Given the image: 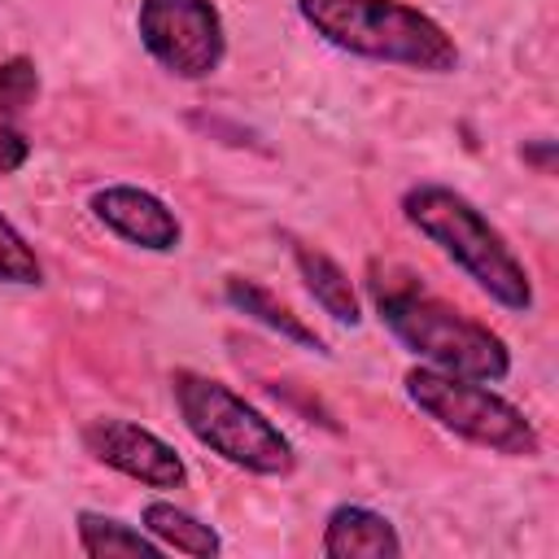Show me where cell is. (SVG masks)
Instances as JSON below:
<instances>
[{
	"label": "cell",
	"instance_id": "13",
	"mask_svg": "<svg viewBox=\"0 0 559 559\" xmlns=\"http://www.w3.org/2000/svg\"><path fill=\"white\" fill-rule=\"evenodd\" d=\"M140 524H144V533H153L162 542V550H179V555H192V559L223 555V537L210 524H201L192 511H183V507H175L166 498H153L144 507Z\"/></svg>",
	"mask_w": 559,
	"mask_h": 559
},
{
	"label": "cell",
	"instance_id": "7",
	"mask_svg": "<svg viewBox=\"0 0 559 559\" xmlns=\"http://www.w3.org/2000/svg\"><path fill=\"white\" fill-rule=\"evenodd\" d=\"M83 445L96 463L148 485V489H179L188 480L183 459L175 454L170 441H162L157 432L122 419V415H100L83 428Z\"/></svg>",
	"mask_w": 559,
	"mask_h": 559
},
{
	"label": "cell",
	"instance_id": "4",
	"mask_svg": "<svg viewBox=\"0 0 559 559\" xmlns=\"http://www.w3.org/2000/svg\"><path fill=\"white\" fill-rule=\"evenodd\" d=\"M170 393H175L183 428L223 463L253 472V476H288L293 472V463H297L293 441L280 432V424H271L231 384L183 367L170 376Z\"/></svg>",
	"mask_w": 559,
	"mask_h": 559
},
{
	"label": "cell",
	"instance_id": "12",
	"mask_svg": "<svg viewBox=\"0 0 559 559\" xmlns=\"http://www.w3.org/2000/svg\"><path fill=\"white\" fill-rule=\"evenodd\" d=\"M293 262H297V271H301V280H306L310 297H314L336 323H349V328H354V323L362 319V306H358V293H354L349 275H345L323 249L293 240Z\"/></svg>",
	"mask_w": 559,
	"mask_h": 559
},
{
	"label": "cell",
	"instance_id": "15",
	"mask_svg": "<svg viewBox=\"0 0 559 559\" xmlns=\"http://www.w3.org/2000/svg\"><path fill=\"white\" fill-rule=\"evenodd\" d=\"M0 284H17V288L44 284V266H39L35 249L26 245V236L4 214H0Z\"/></svg>",
	"mask_w": 559,
	"mask_h": 559
},
{
	"label": "cell",
	"instance_id": "2",
	"mask_svg": "<svg viewBox=\"0 0 559 559\" xmlns=\"http://www.w3.org/2000/svg\"><path fill=\"white\" fill-rule=\"evenodd\" d=\"M297 13L323 44L349 57L424 74H450L459 66L450 31L402 0H297Z\"/></svg>",
	"mask_w": 559,
	"mask_h": 559
},
{
	"label": "cell",
	"instance_id": "10",
	"mask_svg": "<svg viewBox=\"0 0 559 559\" xmlns=\"http://www.w3.org/2000/svg\"><path fill=\"white\" fill-rule=\"evenodd\" d=\"M323 555L332 559H393L402 555V537L389 524V515L358 507V502H341L332 507L328 524H323Z\"/></svg>",
	"mask_w": 559,
	"mask_h": 559
},
{
	"label": "cell",
	"instance_id": "5",
	"mask_svg": "<svg viewBox=\"0 0 559 559\" xmlns=\"http://www.w3.org/2000/svg\"><path fill=\"white\" fill-rule=\"evenodd\" d=\"M402 384L419 415L480 450H493L502 459H533L542 450V437L528 424V415L511 406L502 393H493L485 380H467L419 362L402 376Z\"/></svg>",
	"mask_w": 559,
	"mask_h": 559
},
{
	"label": "cell",
	"instance_id": "3",
	"mask_svg": "<svg viewBox=\"0 0 559 559\" xmlns=\"http://www.w3.org/2000/svg\"><path fill=\"white\" fill-rule=\"evenodd\" d=\"M402 214L424 240H432L454 266H463L467 280L480 293H489L498 306H507V310L533 306L528 266L511 253L502 231L463 192H454L445 183H415L402 197Z\"/></svg>",
	"mask_w": 559,
	"mask_h": 559
},
{
	"label": "cell",
	"instance_id": "8",
	"mask_svg": "<svg viewBox=\"0 0 559 559\" xmlns=\"http://www.w3.org/2000/svg\"><path fill=\"white\" fill-rule=\"evenodd\" d=\"M92 214L114 231L122 236L127 245H140L148 253H170L179 249L183 240V227L175 218V210L153 197L148 188H135V183H105L92 192Z\"/></svg>",
	"mask_w": 559,
	"mask_h": 559
},
{
	"label": "cell",
	"instance_id": "14",
	"mask_svg": "<svg viewBox=\"0 0 559 559\" xmlns=\"http://www.w3.org/2000/svg\"><path fill=\"white\" fill-rule=\"evenodd\" d=\"M74 528H79V550L92 555V559H109V555H162V542L118 515H105V511H79L74 515Z\"/></svg>",
	"mask_w": 559,
	"mask_h": 559
},
{
	"label": "cell",
	"instance_id": "9",
	"mask_svg": "<svg viewBox=\"0 0 559 559\" xmlns=\"http://www.w3.org/2000/svg\"><path fill=\"white\" fill-rule=\"evenodd\" d=\"M39 100V70L31 57L0 61V175H13L31 157V135L22 127L26 109Z\"/></svg>",
	"mask_w": 559,
	"mask_h": 559
},
{
	"label": "cell",
	"instance_id": "11",
	"mask_svg": "<svg viewBox=\"0 0 559 559\" xmlns=\"http://www.w3.org/2000/svg\"><path fill=\"white\" fill-rule=\"evenodd\" d=\"M223 297L245 314V319H253V323H262V328H271L275 336H284V341H293V345H301V349H310V354H328V345H323V336L314 332V328H306L284 301H275V293H266L258 280H245V275H227V284H223Z\"/></svg>",
	"mask_w": 559,
	"mask_h": 559
},
{
	"label": "cell",
	"instance_id": "1",
	"mask_svg": "<svg viewBox=\"0 0 559 559\" xmlns=\"http://www.w3.org/2000/svg\"><path fill=\"white\" fill-rule=\"evenodd\" d=\"M367 293L376 301L380 323L424 362L437 371H454L467 380H507L511 371V349L507 341L428 293L411 271L393 262H371L367 266Z\"/></svg>",
	"mask_w": 559,
	"mask_h": 559
},
{
	"label": "cell",
	"instance_id": "6",
	"mask_svg": "<svg viewBox=\"0 0 559 559\" xmlns=\"http://www.w3.org/2000/svg\"><path fill=\"white\" fill-rule=\"evenodd\" d=\"M135 31L144 52L175 79H210L223 66L227 31L214 0H140Z\"/></svg>",
	"mask_w": 559,
	"mask_h": 559
}]
</instances>
